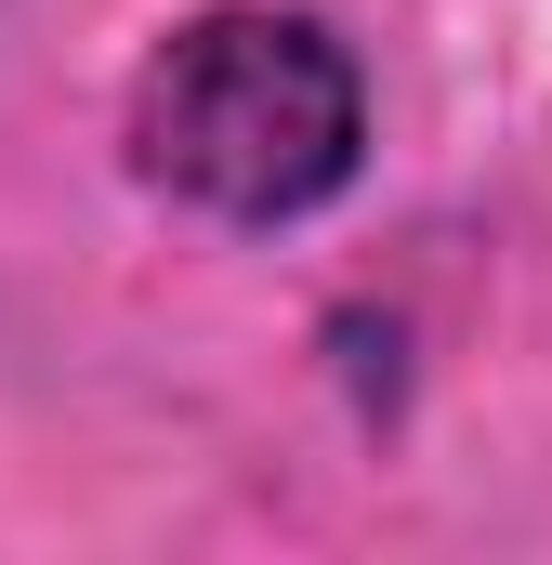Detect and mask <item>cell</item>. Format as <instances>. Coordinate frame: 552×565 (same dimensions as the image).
<instances>
[{
    "instance_id": "6da1fadb",
    "label": "cell",
    "mask_w": 552,
    "mask_h": 565,
    "mask_svg": "<svg viewBox=\"0 0 552 565\" xmlns=\"http://www.w3.org/2000/svg\"><path fill=\"white\" fill-rule=\"evenodd\" d=\"M119 145L158 198L211 224H302L369 171V79L316 13L276 0H211L132 66Z\"/></svg>"
}]
</instances>
